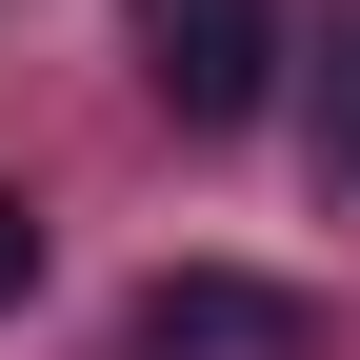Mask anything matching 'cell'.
Masks as SVG:
<instances>
[{
  "mask_svg": "<svg viewBox=\"0 0 360 360\" xmlns=\"http://www.w3.org/2000/svg\"><path fill=\"white\" fill-rule=\"evenodd\" d=\"M141 80L200 120V141L260 120V80H281V0H141Z\"/></svg>",
  "mask_w": 360,
  "mask_h": 360,
  "instance_id": "1",
  "label": "cell"
},
{
  "mask_svg": "<svg viewBox=\"0 0 360 360\" xmlns=\"http://www.w3.org/2000/svg\"><path fill=\"white\" fill-rule=\"evenodd\" d=\"M120 360H300V300L281 281H220V260H160L120 300Z\"/></svg>",
  "mask_w": 360,
  "mask_h": 360,
  "instance_id": "2",
  "label": "cell"
},
{
  "mask_svg": "<svg viewBox=\"0 0 360 360\" xmlns=\"http://www.w3.org/2000/svg\"><path fill=\"white\" fill-rule=\"evenodd\" d=\"M20 300H40V200L0 180V321H20Z\"/></svg>",
  "mask_w": 360,
  "mask_h": 360,
  "instance_id": "3",
  "label": "cell"
},
{
  "mask_svg": "<svg viewBox=\"0 0 360 360\" xmlns=\"http://www.w3.org/2000/svg\"><path fill=\"white\" fill-rule=\"evenodd\" d=\"M321 160H340V180H360V60H340V120H321Z\"/></svg>",
  "mask_w": 360,
  "mask_h": 360,
  "instance_id": "4",
  "label": "cell"
}]
</instances>
